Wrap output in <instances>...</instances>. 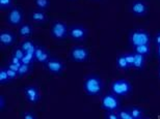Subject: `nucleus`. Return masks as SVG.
<instances>
[{
  "label": "nucleus",
  "mask_w": 160,
  "mask_h": 119,
  "mask_svg": "<svg viewBox=\"0 0 160 119\" xmlns=\"http://www.w3.org/2000/svg\"><path fill=\"white\" fill-rule=\"evenodd\" d=\"M83 91L88 96H100L103 93L104 82L97 74H91L86 76L82 83Z\"/></svg>",
  "instance_id": "1"
},
{
  "label": "nucleus",
  "mask_w": 160,
  "mask_h": 119,
  "mask_svg": "<svg viewBox=\"0 0 160 119\" xmlns=\"http://www.w3.org/2000/svg\"><path fill=\"white\" fill-rule=\"evenodd\" d=\"M128 43L132 48L142 45H151L152 36L146 29H133L128 34Z\"/></svg>",
  "instance_id": "2"
},
{
  "label": "nucleus",
  "mask_w": 160,
  "mask_h": 119,
  "mask_svg": "<svg viewBox=\"0 0 160 119\" xmlns=\"http://www.w3.org/2000/svg\"><path fill=\"white\" fill-rule=\"evenodd\" d=\"M121 98L113 94L111 91L104 93L101 98L100 107L105 112H118L121 109Z\"/></svg>",
  "instance_id": "3"
},
{
  "label": "nucleus",
  "mask_w": 160,
  "mask_h": 119,
  "mask_svg": "<svg viewBox=\"0 0 160 119\" xmlns=\"http://www.w3.org/2000/svg\"><path fill=\"white\" fill-rule=\"evenodd\" d=\"M110 91L119 98H125L132 92V84L126 79H117L110 83Z\"/></svg>",
  "instance_id": "4"
},
{
  "label": "nucleus",
  "mask_w": 160,
  "mask_h": 119,
  "mask_svg": "<svg viewBox=\"0 0 160 119\" xmlns=\"http://www.w3.org/2000/svg\"><path fill=\"white\" fill-rule=\"evenodd\" d=\"M69 28L70 26H68L63 21H53L50 27L51 37L56 40H65L66 38L69 37Z\"/></svg>",
  "instance_id": "5"
},
{
  "label": "nucleus",
  "mask_w": 160,
  "mask_h": 119,
  "mask_svg": "<svg viewBox=\"0 0 160 119\" xmlns=\"http://www.w3.org/2000/svg\"><path fill=\"white\" fill-rule=\"evenodd\" d=\"M5 22L9 26L19 27L24 23V11L20 6H14L8 12L5 16Z\"/></svg>",
  "instance_id": "6"
},
{
  "label": "nucleus",
  "mask_w": 160,
  "mask_h": 119,
  "mask_svg": "<svg viewBox=\"0 0 160 119\" xmlns=\"http://www.w3.org/2000/svg\"><path fill=\"white\" fill-rule=\"evenodd\" d=\"M91 52L86 47L83 46H74L71 48L69 52V58L73 62L83 63L89 60Z\"/></svg>",
  "instance_id": "7"
},
{
  "label": "nucleus",
  "mask_w": 160,
  "mask_h": 119,
  "mask_svg": "<svg viewBox=\"0 0 160 119\" xmlns=\"http://www.w3.org/2000/svg\"><path fill=\"white\" fill-rule=\"evenodd\" d=\"M88 34V31L85 26L81 24H73L69 28V38H71L73 41L79 43L86 40Z\"/></svg>",
  "instance_id": "8"
},
{
  "label": "nucleus",
  "mask_w": 160,
  "mask_h": 119,
  "mask_svg": "<svg viewBox=\"0 0 160 119\" xmlns=\"http://www.w3.org/2000/svg\"><path fill=\"white\" fill-rule=\"evenodd\" d=\"M44 69L52 75H62L66 69V64L58 57L52 56L46 64H44Z\"/></svg>",
  "instance_id": "9"
},
{
  "label": "nucleus",
  "mask_w": 160,
  "mask_h": 119,
  "mask_svg": "<svg viewBox=\"0 0 160 119\" xmlns=\"http://www.w3.org/2000/svg\"><path fill=\"white\" fill-rule=\"evenodd\" d=\"M130 12L134 17H145L149 12V5L146 0H132L130 4Z\"/></svg>",
  "instance_id": "10"
},
{
  "label": "nucleus",
  "mask_w": 160,
  "mask_h": 119,
  "mask_svg": "<svg viewBox=\"0 0 160 119\" xmlns=\"http://www.w3.org/2000/svg\"><path fill=\"white\" fill-rule=\"evenodd\" d=\"M24 98L31 105H37L41 101L40 88L36 85H28L23 89Z\"/></svg>",
  "instance_id": "11"
},
{
  "label": "nucleus",
  "mask_w": 160,
  "mask_h": 119,
  "mask_svg": "<svg viewBox=\"0 0 160 119\" xmlns=\"http://www.w3.org/2000/svg\"><path fill=\"white\" fill-rule=\"evenodd\" d=\"M17 41V35L15 32L8 29L0 30V47L8 48L12 47Z\"/></svg>",
  "instance_id": "12"
},
{
  "label": "nucleus",
  "mask_w": 160,
  "mask_h": 119,
  "mask_svg": "<svg viewBox=\"0 0 160 119\" xmlns=\"http://www.w3.org/2000/svg\"><path fill=\"white\" fill-rule=\"evenodd\" d=\"M29 21L36 24H44L48 21V15L46 12L33 9L29 12Z\"/></svg>",
  "instance_id": "13"
},
{
  "label": "nucleus",
  "mask_w": 160,
  "mask_h": 119,
  "mask_svg": "<svg viewBox=\"0 0 160 119\" xmlns=\"http://www.w3.org/2000/svg\"><path fill=\"white\" fill-rule=\"evenodd\" d=\"M33 34V26L30 23H23L18 27V35L22 38H30Z\"/></svg>",
  "instance_id": "14"
},
{
  "label": "nucleus",
  "mask_w": 160,
  "mask_h": 119,
  "mask_svg": "<svg viewBox=\"0 0 160 119\" xmlns=\"http://www.w3.org/2000/svg\"><path fill=\"white\" fill-rule=\"evenodd\" d=\"M21 48L22 50L24 51L25 53L27 54H34V51H36L38 45L34 43V41L32 40H30V38H25L24 40L21 41L20 46H19Z\"/></svg>",
  "instance_id": "15"
},
{
  "label": "nucleus",
  "mask_w": 160,
  "mask_h": 119,
  "mask_svg": "<svg viewBox=\"0 0 160 119\" xmlns=\"http://www.w3.org/2000/svg\"><path fill=\"white\" fill-rule=\"evenodd\" d=\"M116 65H117L118 69H119V70H123V72H126V70L130 69L129 65H128L126 56H125V53H120L119 55L117 56Z\"/></svg>",
  "instance_id": "16"
},
{
  "label": "nucleus",
  "mask_w": 160,
  "mask_h": 119,
  "mask_svg": "<svg viewBox=\"0 0 160 119\" xmlns=\"http://www.w3.org/2000/svg\"><path fill=\"white\" fill-rule=\"evenodd\" d=\"M133 52L138 55L148 57L151 54V46L150 45H142V46H137L133 48Z\"/></svg>",
  "instance_id": "17"
},
{
  "label": "nucleus",
  "mask_w": 160,
  "mask_h": 119,
  "mask_svg": "<svg viewBox=\"0 0 160 119\" xmlns=\"http://www.w3.org/2000/svg\"><path fill=\"white\" fill-rule=\"evenodd\" d=\"M146 58L147 57L138 55V54H135V61H134V66L133 69L135 70H142L146 66Z\"/></svg>",
  "instance_id": "18"
},
{
  "label": "nucleus",
  "mask_w": 160,
  "mask_h": 119,
  "mask_svg": "<svg viewBox=\"0 0 160 119\" xmlns=\"http://www.w3.org/2000/svg\"><path fill=\"white\" fill-rule=\"evenodd\" d=\"M33 3H34V6H36L37 9L46 12L47 9L50 7L51 1L50 0H33Z\"/></svg>",
  "instance_id": "19"
},
{
  "label": "nucleus",
  "mask_w": 160,
  "mask_h": 119,
  "mask_svg": "<svg viewBox=\"0 0 160 119\" xmlns=\"http://www.w3.org/2000/svg\"><path fill=\"white\" fill-rule=\"evenodd\" d=\"M130 111L131 115L134 119H142L143 118V110L142 108L136 107V106H131L128 108Z\"/></svg>",
  "instance_id": "20"
},
{
  "label": "nucleus",
  "mask_w": 160,
  "mask_h": 119,
  "mask_svg": "<svg viewBox=\"0 0 160 119\" xmlns=\"http://www.w3.org/2000/svg\"><path fill=\"white\" fill-rule=\"evenodd\" d=\"M8 82H11V80H9L8 72H6V67L1 65L0 66V85L3 86L8 84Z\"/></svg>",
  "instance_id": "21"
},
{
  "label": "nucleus",
  "mask_w": 160,
  "mask_h": 119,
  "mask_svg": "<svg viewBox=\"0 0 160 119\" xmlns=\"http://www.w3.org/2000/svg\"><path fill=\"white\" fill-rule=\"evenodd\" d=\"M31 70H32V64H24L22 63L20 69H19V78H23L26 75H28L29 73H31Z\"/></svg>",
  "instance_id": "22"
},
{
  "label": "nucleus",
  "mask_w": 160,
  "mask_h": 119,
  "mask_svg": "<svg viewBox=\"0 0 160 119\" xmlns=\"http://www.w3.org/2000/svg\"><path fill=\"white\" fill-rule=\"evenodd\" d=\"M14 7V0H0V11H9Z\"/></svg>",
  "instance_id": "23"
},
{
  "label": "nucleus",
  "mask_w": 160,
  "mask_h": 119,
  "mask_svg": "<svg viewBox=\"0 0 160 119\" xmlns=\"http://www.w3.org/2000/svg\"><path fill=\"white\" fill-rule=\"evenodd\" d=\"M118 114V117L119 119H134L131 115L129 109L126 108V109H120L119 111L117 112Z\"/></svg>",
  "instance_id": "24"
},
{
  "label": "nucleus",
  "mask_w": 160,
  "mask_h": 119,
  "mask_svg": "<svg viewBox=\"0 0 160 119\" xmlns=\"http://www.w3.org/2000/svg\"><path fill=\"white\" fill-rule=\"evenodd\" d=\"M51 57H52V55H51L50 51L48 49H46V51H45V52L41 55L40 58L37 60V62H39V63L43 64V65H44V64H46L48 62V60H49Z\"/></svg>",
  "instance_id": "25"
},
{
  "label": "nucleus",
  "mask_w": 160,
  "mask_h": 119,
  "mask_svg": "<svg viewBox=\"0 0 160 119\" xmlns=\"http://www.w3.org/2000/svg\"><path fill=\"white\" fill-rule=\"evenodd\" d=\"M125 56H126L128 65H129V69H133L134 66V61H135V53L134 52H125Z\"/></svg>",
  "instance_id": "26"
},
{
  "label": "nucleus",
  "mask_w": 160,
  "mask_h": 119,
  "mask_svg": "<svg viewBox=\"0 0 160 119\" xmlns=\"http://www.w3.org/2000/svg\"><path fill=\"white\" fill-rule=\"evenodd\" d=\"M25 54H26V53H25L20 47L15 48V49L12 50V55H14L15 57H17V58L21 59V60L23 59V57L25 56Z\"/></svg>",
  "instance_id": "27"
},
{
  "label": "nucleus",
  "mask_w": 160,
  "mask_h": 119,
  "mask_svg": "<svg viewBox=\"0 0 160 119\" xmlns=\"http://www.w3.org/2000/svg\"><path fill=\"white\" fill-rule=\"evenodd\" d=\"M45 51H46V47L42 46V45H38L37 49H36V51H34V54H33L34 59H36V61L40 58L41 55L45 52Z\"/></svg>",
  "instance_id": "28"
},
{
  "label": "nucleus",
  "mask_w": 160,
  "mask_h": 119,
  "mask_svg": "<svg viewBox=\"0 0 160 119\" xmlns=\"http://www.w3.org/2000/svg\"><path fill=\"white\" fill-rule=\"evenodd\" d=\"M36 61L34 59V56L32 54H25V56L23 57V59H22V63L24 64H33V62Z\"/></svg>",
  "instance_id": "29"
},
{
  "label": "nucleus",
  "mask_w": 160,
  "mask_h": 119,
  "mask_svg": "<svg viewBox=\"0 0 160 119\" xmlns=\"http://www.w3.org/2000/svg\"><path fill=\"white\" fill-rule=\"evenodd\" d=\"M5 67H6V72H8V75L9 80H11V81H14V80H16V79H18V78H19V74H18V72H16V70L12 69H9V67H8V66H5Z\"/></svg>",
  "instance_id": "30"
},
{
  "label": "nucleus",
  "mask_w": 160,
  "mask_h": 119,
  "mask_svg": "<svg viewBox=\"0 0 160 119\" xmlns=\"http://www.w3.org/2000/svg\"><path fill=\"white\" fill-rule=\"evenodd\" d=\"M21 118H22V119H38L36 113H33V112H31V111L22 112Z\"/></svg>",
  "instance_id": "31"
},
{
  "label": "nucleus",
  "mask_w": 160,
  "mask_h": 119,
  "mask_svg": "<svg viewBox=\"0 0 160 119\" xmlns=\"http://www.w3.org/2000/svg\"><path fill=\"white\" fill-rule=\"evenodd\" d=\"M9 63H12V64H17V65L20 66L22 64V60L17 58V57H15L14 55H11V57H9V60H8Z\"/></svg>",
  "instance_id": "32"
},
{
  "label": "nucleus",
  "mask_w": 160,
  "mask_h": 119,
  "mask_svg": "<svg viewBox=\"0 0 160 119\" xmlns=\"http://www.w3.org/2000/svg\"><path fill=\"white\" fill-rule=\"evenodd\" d=\"M105 119H119L117 112H105Z\"/></svg>",
  "instance_id": "33"
},
{
  "label": "nucleus",
  "mask_w": 160,
  "mask_h": 119,
  "mask_svg": "<svg viewBox=\"0 0 160 119\" xmlns=\"http://www.w3.org/2000/svg\"><path fill=\"white\" fill-rule=\"evenodd\" d=\"M153 43H154L155 47H160V31H158L157 33L154 35V38H153Z\"/></svg>",
  "instance_id": "34"
},
{
  "label": "nucleus",
  "mask_w": 160,
  "mask_h": 119,
  "mask_svg": "<svg viewBox=\"0 0 160 119\" xmlns=\"http://www.w3.org/2000/svg\"><path fill=\"white\" fill-rule=\"evenodd\" d=\"M5 108V98L3 95H0V111H3Z\"/></svg>",
  "instance_id": "35"
},
{
  "label": "nucleus",
  "mask_w": 160,
  "mask_h": 119,
  "mask_svg": "<svg viewBox=\"0 0 160 119\" xmlns=\"http://www.w3.org/2000/svg\"><path fill=\"white\" fill-rule=\"evenodd\" d=\"M5 66H8V67H9V69H14V70H16V72H19V69H20V66L19 65H17V64H12V63H9V62H8V64H6Z\"/></svg>",
  "instance_id": "36"
},
{
  "label": "nucleus",
  "mask_w": 160,
  "mask_h": 119,
  "mask_svg": "<svg viewBox=\"0 0 160 119\" xmlns=\"http://www.w3.org/2000/svg\"><path fill=\"white\" fill-rule=\"evenodd\" d=\"M156 57L158 59H160V47H156Z\"/></svg>",
  "instance_id": "37"
},
{
  "label": "nucleus",
  "mask_w": 160,
  "mask_h": 119,
  "mask_svg": "<svg viewBox=\"0 0 160 119\" xmlns=\"http://www.w3.org/2000/svg\"><path fill=\"white\" fill-rule=\"evenodd\" d=\"M158 77L160 78V67H159V70H158Z\"/></svg>",
  "instance_id": "38"
},
{
  "label": "nucleus",
  "mask_w": 160,
  "mask_h": 119,
  "mask_svg": "<svg viewBox=\"0 0 160 119\" xmlns=\"http://www.w3.org/2000/svg\"><path fill=\"white\" fill-rule=\"evenodd\" d=\"M158 64H159V67H160V59H158Z\"/></svg>",
  "instance_id": "39"
},
{
  "label": "nucleus",
  "mask_w": 160,
  "mask_h": 119,
  "mask_svg": "<svg viewBox=\"0 0 160 119\" xmlns=\"http://www.w3.org/2000/svg\"><path fill=\"white\" fill-rule=\"evenodd\" d=\"M142 119H149V118H145V117H143V118H142Z\"/></svg>",
  "instance_id": "40"
}]
</instances>
